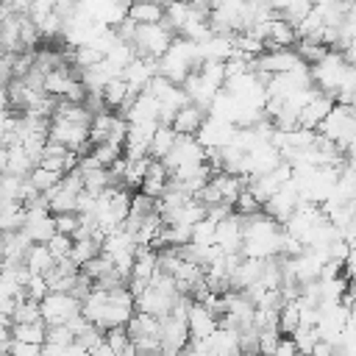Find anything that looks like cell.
<instances>
[{
    "mask_svg": "<svg viewBox=\"0 0 356 356\" xmlns=\"http://www.w3.org/2000/svg\"><path fill=\"white\" fill-rule=\"evenodd\" d=\"M178 39V33H172L164 22L159 25H139L136 31V39H134V47L139 56H150V58H164L172 47V42Z\"/></svg>",
    "mask_w": 356,
    "mask_h": 356,
    "instance_id": "obj_1",
    "label": "cell"
},
{
    "mask_svg": "<svg viewBox=\"0 0 356 356\" xmlns=\"http://www.w3.org/2000/svg\"><path fill=\"white\" fill-rule=\"evenodd\" d=\"M78 314H83V300H78L70 292H50L42 300V320L47 328L50 325H67Z\"/></svg>",
    "mask_w": 356,
    "mask_h": 356,
    "instance_id": "obj_2",
    "label": "cell"
},
{
    "mask_svg": "<svg viewBox=\"0 0 356 356\" xmlns=\"http://www.w3.org/2000/svg\"><path fill=\"white\" fill-rule=\"evenodd\" d=\"M189 342H192V334H189L186 317L170 314L161 320V353L164 356H181Z\"/></svg>",
    "mask_w": 356,
    "mask_h": 356,
    "instance_id": "obj_3",
    "label": "cell"
},
{
    "mask_svg": "<svg viewBox=\"0 0 356 356\" xmlns=\"http://www.w3.org/2000/svg\"><path fill=\"white\" fill-rule=\"evenodd\" d=\"M189 164H206V147L197 142V136H178L172 153L164 159V167L172 175L178 167H189Z\"/></svg>",
    "mask_w": 356,
    "mask_h": 356,
    "instance_id": "obj_4",
    "label": "cell"
},
{
    "mask_svg": "<svg viewBox=\"0 0 356 356\" xmlns=\"http://www.w3.org/2000/svg\"><path fill=\"white\" fill-rule=\"evenodd\" d=\"M178 298L181 295H167V292H161L156 286H147L145 295L136 298V312H145V314H153V317L164 320V317L172 314V306H175Z\"/></svg>",
    "mask_w": 356,
    "mask_h": 356,
    "instance_id": "obj_5",
    "label": "cell"
},
{
    "mask_svg": "<svg viewBox=\"0 0 356 356\" xmlns=\"http://www.w3.org/2000/svg\"><path fill=\"white\" fill-rule=\"evenodd\" d=\"M186 323H189L192 339H200V342H206L209 337H214V334L220 331V320H217L206 306H200V303H195V306L189 309Z\"/></svg>",
    "mask_w": 356,
    "mask_h": 356,
    "instance_id": "obj_6",
    "label": "cell"
},
{
    "mask_svg": "<svg viewBox=\"0 0 356 356\" xmlns=\"http://www.w3.org/2000/svg\"><path fill=\"white\" fill-rule=\"evenodd\" d=\"M122 117L128 120V125H139V122H159V117H161V103H159L153 95L142 92V95L134 100V106H131L128 111H122ZM159 125H161V122H159Z\"/></svg>",
    "mask_w": 356,
    "mask_h": 356,
    "instance_id": "obj_7",
    "label": "cell"
},
{
    "mask_svg": "<svg viewBox=\"0 0 356 356\" xmlns=\"http://www.w3.org/2000/svg\"><path fill=\"white\" fill-rule=\"evenodd\" d=\"M206 120H209V111L200 108V106H195V103H189L186 108H181V111L175 114L172 131H175L178 136H197L200 128L206 125Z\"/></svg>",
    "mask_w": 356,
    "mask_h": 356,
    "instance_id": "obj_8",
    "label": "cell"
},
{
    "mask_svg": "<svg viewBox=\"0 0 356 356\" xmlns=\"http://www.w3.org/2000/svg\"><path fill=\"white\" fill-rule=\"evenodd\" d=\"M128 17L136 25H159L167 17V6H161V3H128Z\"/></svg>",
    "mask_w": 356,
    "mask_h": 356,
    "instance_id": "obj_9",
    "label": "cell"
},
{
    "mask_svg": "<svg viewBox=\"0 0 356 356\" xmlns=\"http://www.w3.org/2000/svg\"><path fill=\"white\" fill-rule=\"evenodd\" d=\"M56 264L58 261H56V256L50 253L47 245H33L25 256V267H28L31 275H47L50 270H56Z\"/></svg>",
    "mask_w": 356,
    "mask_h": 356,
    "instance_id": "obj_10",
    "label": "cell"
},
{
    "mask_svg": "<svg viewBox=\"0 0 356 356\" xmlns=\"http://www.w3.org/2000/svg\"><path fill=\"white\" fill-rule=\"evenodd\" d=\"M128 334L131 339H142V337H159L161 339V320L145 312H136L128 323Z\"/></svg>",
    "mask_w": 356,
    "mask_h": 356,
    "instance_id": "obj_11",
    "label": "cell"
},
{
    "mask_svg": "<svg viewBox=\"0 0 356 356\" xmlns=\"http://www.w3.org/2000/svg\"><path fill=\"white\" fill-rule=\"evenodd\" d=\"M175 142H178V134H175L170 125H161V128L156 131V136H153V145H150V159L164 161V159L172 153Z\"/></svg>",
    "mask_w": 356,
    "mask_h": 356,
    "instance_id": "obj_12",
    "label": "cell"
},
{
    "mask_svg": "<svg viewBox=\"0 0 356 356\" xmlns=\"http://www.w3.org/2000/svg\"><path fill=\"white\" fill-rule=\"evenodd\" d=\"M14 339L17 342H25V345H47V325L44 320L42 323H28V325H14Z\"/></svg>",
    "mask_w": 356,
    "mask_h": 356,
    "instance_id": "obj_13",
    "label": "cell"
},
{
    "mask_svg": "<svg viewBox=\"0 0 356 356\" xmlns=\"http://www.w3.org/2000/svg\"><path fill=\"white\" fill-rule=\"evenodd\" d=\"M273 8H275V14H278L281 19H286L289 25H295V31H298V25L314 11L312 3H278V6H273Z\"/></svg>",
    "mask_w": 356,
    "mask_h": 356,
    "instance_id": "obj_14",
    "label": "cell"
},
{
    "mask_svg": "<svg viewBox=\"0 0 356 356\" xmlns=\"http://www.w3.org/2000/svg\"><path fill=\"white\" fill-rule=\"evenodd\" d=\"M100 253H103V245H100V242H95V239H75L70 259L83 270V267H86L92 259H97Z\"/></svg>",
    "mask_w": 356,
    "mask_h": 356,
    "instance_id": "obj_15",
    "label": "cell"
},
{
    "mask_svg": "<svg viewBox=\"0 0 356 356\" xmlns=\"http://www.w3.org/2000/svg\"><path fill=\"white\" fill-rule=\"evenodd\" d=\"M28 323H42V303L31 298H19L14 309V325H28Z\"/></svg>",
    "mask_w": 356,
    "mask_h": 356,
    "instance_id": "obj_16",
    "label": "cell"
},
{
    "mask_svg": "<svg viewBox=\"0 0 356 356\" xmlns=\"http://www.w3.org/2000/svg\"><path fill=\"white\" fill-rule=\"evenodd\" d=\"M300 325H303V323H300V306H298V300H289V303L278 312V331H281V337H284V334L292 337Z\"/></svg>",
    "mask_w": 356,
    "mask_h": 356,
    "instance_id": "obj_17",
    "label": "cell"
},
{
    "mask_svg": "<svg viewBox=\"0 0 356 356\" xmlns=\"http://www.w3.org/2000/svg\"><path fill=\"white\" fill-rule=\"evenodd\" d=\"M64 178H67V175H61V172H53V170H44V167L39 164V167L31 172V178H28V181H31V184H33V186H36V189L44 195V192L56 189V186H58Z\"/></svg>",
    "mask_w": 356,
    "mask_h": 356,
    "instance_id": "obj_18",
    "label": "cell"
},
{
    "mask_svg": "<svg viewBox=\"0 0 356 356\" xmlns=\"http://www.w3.org/2000/svg\"><path fill=\"white\" fill-rule=\"evenodd\" d=\"M292 339H295V345H298L300 356H312L314 345H317L323 337H320V331H317V328H306V325H300V328L292 334Z\"/></svg>",
    "mask_w": 356,
    "mask_h": 356,
    "instance_id": "obj_19",
    "label": "cell"
},
{
    "mask_svg": "<svg viewBox=\"0 0 356 356\" xmlns=\"http://www.w3.org/2000/svg\"><path fill=\"white\" fill-rule=\"evenodd\" d=\"M214 239H217V222L214 220H203V222H197L195 228H192V245H203V248H211L214 245Z\"/></svg>",
    "mask_w": 356,
    "mask_h": 356,
    "instance_id": "obj_20",
    "label": "cell"
},
{
    "mask_svg": "<svg viewBox=\"0 0 356 356\" xmlns=\"http://www.w3.org/2000/svg\"><path fill=\"white\" fill-rule=\"evenodd\" d=\"M111 270H114V261H111L106 253H100V256H97V259H92V261H89V264L81 270V273H83V275H89V278L97 284V281H100L103 275H108Z\"/></svg>",
    "mask_w": 356,
    "mask_h": 356,
    "instance_id": "obj_21",
    "label": "cell"
},
{
    "mask_svg": "<svg viewBox=\"0 0 356 356\" xmlns=\"http://www.w3.org/2000/svg\"><path fill=\"white\" fill-rule=\"evenodd\" d=\"M47 345L72 348V345H75V334L70 331V325H50V328H47Z\"/></svg>",
    "mask_w": 356,
    "mask_h": 356,
    "instance_id": "obj_22",
    "label": "cell"
},
{
    "mask_svg": "<svg viewBox=\"0 0 356 356\" xmlns=\"http://www.w3.org/2000/svg\"><path fill=\"white\" fill-rule=\"evenodd\" d=\"M72 245H75V239H72V236H64V234H56V236L47 242V248H50V253L56 256V261H64V259H70V253H72Z\"/></svg>",
    "mask_w": 356,
    "mask_h": 356,
    "instance_id": "obj_23",
    "label": "cell"
},
{
    "mask_svg": "<svg viewBox=\"0 0 356 356\" xmlns=\"http://www.w3.org/2000/svg\"><path fill=\"white\" fill-rule=\"evenodd\" d=\"M47 295H50V284H47V278H44V275H31V281H28V286H25V298L42 303Z\"/></svg>",
    "mask_w": 356,
    "mask_h": 356,
    "instance_id": "obj_24",
    "label": "cell"
},
{
    "mask_svg": "<svg viewBox=\"0 0 356 356\" xmlns=\"http://www.w3.org/2000/svg\"><path fill=\"white\" fill-rule=\"evenodd\" d=\"M53 222H56V231L58 234L75 236L78 228H81V214H53Z\"/></svg>",
    "mask_w": 356,
    "mask_h": 356,
    "instance_id": "obj_25",
    "label": "cell"
},
{
    "mask_svg": "<svg viewBox=\"0 0 356 356\" xmlns=\"http://www.w3.org/2000/svg\"><path fill=\"white\" fill-rule=\"evenodd\" d=\"M234 209H236L242 217H250V214L264 211V209H261V203L253 197V192H250V189H245V192L239 195V200H236V206H234Z\"/></svg>",
    "mask_w": 356,
    "mask_h": 356,
    "instance_id": "obj_26",
    "label": "cell"
},
{
    "mask_svg": "<svg viewBox=\"0 0 356 356\" xmlns=\"http://www.w3.org/2000/svg\"><path fill=\"white\" fill-rule=\"evenodd\" d=\"M273 356H300V350H298V345H295L292 337H281V342H278V348H275Z\"/></svg>",
    "mask_w": 356,
    "mask_h": 356,
    "instance_id": "obj_27",
    "label": "cell"
},
{
    "mask_svg": "<svg viewBox=\"0 0 356 356\" xmlns=\"http://www.w3.org/2000/svg\"><path fill=\"white\" fill-rule=\"evenodd\" d=\"M345 275H348V278L356 275V248L350 250V256H348V261H345Z\"/></svg>",
    "mask_w": 356,
    "mask_h": 356,
    "instance_id": "obj_28",
    "label": "cell"
},
{
    "mask_svg": "<svg viewBox=\"0 0 356 356\" xmlns=\"http://www.w3.org/2000/svg\"><path fill=\"white\" fill-rule=\"evenodd\" d=\"M348 281H350V289H348V292H353V295H356V275H353V278H348Z\"/></svg>",
    "mask_w": 356,
    "mask_h": 356,
    "instance_id": "obj_29",
    "label": "cell"
}]
</instances>
